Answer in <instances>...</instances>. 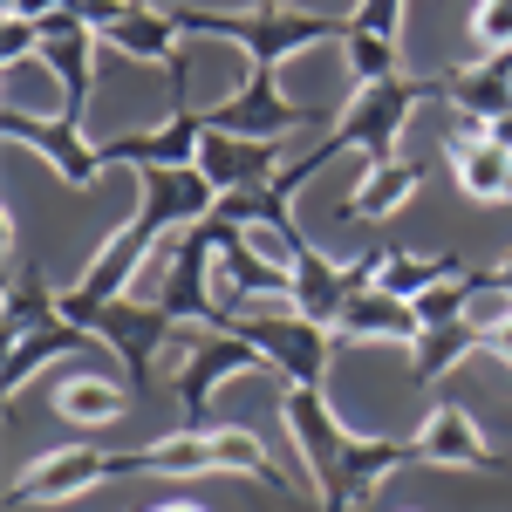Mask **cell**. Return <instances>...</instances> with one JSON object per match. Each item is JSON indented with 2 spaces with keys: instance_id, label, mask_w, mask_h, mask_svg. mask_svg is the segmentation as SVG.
Masks as SVG:
<instances>
[{
  "instance_id": "1",
  "label": "cell",
  "mask_w": 512,
  "mask_h": 512,
  "mask_svg": "<svg viewBox=\"0 0 512 512\" xmlns=\"http://www.w3.org/2000/svg\"><path fill=\"white\" fill-rule=\"evenodd\" d=\"M137 212H130V226H117V233L96 246V260L82 267L76 294H89V301H117L130 280L144 274V260H151V246H164V233H192L198 219H212V205H219V192L205 185V171L198 164H185V171H137Z\"/></svg>"
},
{
  "instance_id": "2",
  "label": "cell",
  "mask_w": 512,
  "mask_h": 512,
  "mask_svg": "<svg viewBox=\"0 0 512 512\" xmlns=\"http://www.w3.org/2000/svg\"><path fill=\"white\" fill-rule=\"evenodd\" d=\"M431 96H444V82L437 76H390V82H369V89H355L349 96V110L335 117V130L321 137L308 158H294V164H280V192L294 198L308 178H315L321 164H335L342 151H362L369 164H390L396 158V137H403V123L417 117Z\"/></svg>"
},
{
  "instance_id": "3",
  "label": "cell",
  "mask_w": 512,
  "mask_h": 512,
  "mask_svg": "<svg viewBox=\"0 0 512 512\" xmlns=\"http://www.w3.org/2000/svg\"><path fill=\"white\" fill-rule=\"evenodd\" d=\"M178 35H219L246 55V69H267L280 76V62H294L301 48H321V41H349V21H328V14H301V7H280V0H260V7H171Z\"/></svg>"
},
{
  "instance_id": "4",
  "label": "cell",
  "mask_w": 512,
  "mask_h": 512,
  "mask_svg": "<svg viewBox=\"0 0 512 512\" xmlns=\"http://www.w3.org/2000/svg\"><path fill=\"white\" fill-rule=\"evenodd\" d=\"M62 315L76 321V328H89V342L117 349V362H123V376H130L137 396L151 390V362H158V349L178 335V321L164 315L158 301H130V294H117V301H89V294H76V287H62Z\"/></svg>"
},
{
  "instance_id": "5",
  "label": "cell",
  "mask_w": 512,
  "mask_h": 512,
  "mask_svg": "<svg viewBox=\"0 0 512 512\" xmlns=\"http://www.w3.org/2000/svg\"><path fill=\"white\" fill-rule=\"evenodd\" d=\"M110 478H151V451H96V444L55 451V458H41L35 472H21L7 485V512L62 506V499H82V492H96Z\"/></svg>"
},
{
  "instance_id": "6",
  "label": "cell",
  "mask_w": 512,
  "mask_h": 512,
  "mask_svg": "<svg viewBox=\"0 0 512 512\" xmlns=\"http://www.w3.org/2000/svg\"><path fill=\"white\" fill-rule=\"evenodd\" d=\"M226 335H246L253 349L267 355V369L287 376V390H328V335L335 328H315V321H301L294 308H280V315H260V308H246V315L226 321Z\"/></svg>"
},
{
  "instance_id": "7",
  "label": "cell",
  "mask_w": 512,
  "mask_h": 512,
  "mask_svg": "<svg viewBox=\"0 0 512 512\" xmlns=\"http://www.w3.org/2000/svg\"><path fill=\"white\" fill-rule=\"evenodd\" d=\"M212 280H219V246H212L205 219H198L185 239H171V267H164V280H158V308L178 321V328L192 321L205 335H226V308H219Z\"/></svg>"
},
{
  "instance_id": "8",
  "label": "cell",
  "mask_w": 512,
  "mask_h": 512,
  "mask_svg": "<svg viewBox=\"0 0 512 512\" xmlns=\"http://www.w3.org/2000/svg\"><path fill=\"white\" fill-rule=\"evenodd\" d=\"M0 130H7V144H21V151H35V158L55 164V178L69 185V192H89L96 178H103V151H96V137L69 117H28V110H0Z\"/></svg>"
},
{
  "instance_id": "9",
  "label": "cell",
  "mask_w": 512,
  "mask_h": 512,
  "mask_svg": "<svg viewBox=\"0 0 512 512\" xmlns=\"http://www.w3.org/2000/svg\"><path fill=\"white\" fill-rule=\"evenodd\" d=\"M376 274H383V253L335 267L328 253L301 246V253H294V294H287V308H294L301 321H315V328H335L355 294H362V287H376Z\"/></svg>"
},
{
  "instance_id": "10",
  "label": "cell",
  "mask_w": 512,
  "mask_h": 512,
  "mask_svg": "<svg viewBox=\"0 0 512 512\" xmlns=\"http://www.w3.org/2000/svg\"><path fill=\"white\" fill-rule=\"evenodd\" d=\"M253 369H267V355L253 349L246 335H205L192 349V362L178 369V431H205V410H212V396L226 390L233 376H253Z\"/></svg>"
},
{
  "instance_id": "11",
  "label": "cell",
  "mask_w": 512,
  "mask_h": 512,
  "mask_svg": "<svg viewBox=\"0 0 512 512\" xmlns=\"http://www.w3.org/2000/svg\"><path fill=\"white\" fill-rule=\"evenodd\" d=\"M301 123H308V110L287 103V96H280V76H267V69H246L233 96L205 110V130H226V137H267V144H280V137L301 130Z\"/></svg>"
},
{
  "instance_id": "12",
  "label": "cell",
  "mask_w": 512,
  "mask_h": 512,
  "mask_svg": "<svg viewBox=\"0 0 512 512\" xmlns=\"http://www.w3.org/2000/svg\"><path fill=\"white\" fill-rule=\"evenodd\" d=\"M410 451H417V465H451V472H506L499 444L478 431V417L465 410V403H437L431 417L410 431Z\"/></svg>"
},
{
  "instance_id": "13",
  "label": "cell",
  "mask_w": 512,
  "mask_h": 512,
  "mask_svg": "<svg viewBox=\"0 0 512 512\" xmlns=\"http://www.w3.org/2000/svg\"><path fill=\"white\" fill-rule=\"evenodd\" d=\"M280 417H287V437H294L301 465H308V478H315V492H328L335 472H342V451H349L355 431H342V417H335L328 390H287Z\"/></svg>"
},
{
  "instance_id": "14",
  "label": "cell",
  "mask_w": 512,
  "mask_h": 512,
  "mask_svg": "<svg viewBox=\"0 0 512 512\" xmlns=\"http://www.w3.org/2000/svg\"><path fill=\"white\" fill-rule=\"evenodd\" d=\"M444 151H451V178H458L465 198H478V205H512V151L485 123L458 117V137H451Z\"/></svg>"
},
{
  "instance_id": "15",
  "label": "cell",
  "mask_w": 512,
  "mask_h": 512,
  "mask_svg": "<svg viewBox=\"0 0 512 512\" xmlns=\"http://www.w3.org/2000/svg\"><path fill=\"white\" fill-rule=\"evenodd\" d=\"M198 171H205V185H212L219 198H226V192H253V185H274V178H280V144L205 130V144H198Z\"/></svg>"
},
{
  "instance_id": "16",
  "label": "cell",
  "mask_w": 512,
  "mask_h": 512,
  "mask_svg": "<svg viewBox=\"0 0 512 512\" xmlns=\"http://www.w3.org/2000/svg\"><path fill=\"white\" fill-rule=\"evenodd\" d=\"M396 465H417V451H410V437H349V451H342V472L335 485L321 492V512H355Z\"/></svg>"
},
{
  "instance_id": "17",
  "label": "cell",
  "mask_w": 512,
  "mask_h": 512,
  "mask_svg": "<svg viewBox=\"0 0 512 512\" xmlns=\"http://www.w3.org/2000/svg\"><path fill=\"white\" fill-rule=\"evenodd\" d=\"M437 82H444V96L458 103V117L465 123H492L512 117V48L506 55H485L478 69H437Z\"/></svg>"
},
{
  "instance_id": "18",
  "label": "cell",
  "mask_w": 512,
  "mask_h": 512,
  "mask_svg": "<svg viewBox=\"0 0 512 512\" xmlns=\"http://www.w3.org/2000/svg\"><path fill=\"white\" fill-rule=\"evenodd\" d=\"M335 335H342V342H417L424 321H417L410 301H396V294H383V287H362L349 308H342Z\"/></svg>"
},
{
  "instance_id": "19",
  "label": "cell",
  "mask_w": 512,
  "mask_h": 512,
  "mask_svg": "<svg viewBox=\"0 0 512 512\" xmlns=\"http://www.w3.org/2000/svg\"><path fill=\"white\" fill-rule=\"evenodd\" d=\"M417 185H424V164H410V158L362 164V185L342 198V219H349V226H362V219H390V212H403V205L417 198Z\"/></svg>"
},
{
  "instance_id": "20",
  "label": "cell",
  "mask_w": 512,
  "mask_h": 512,
  "mask_svg": "<svg viewBox=\"0 0 512 512\" xmlns=\"http://www.w3.org/2000/svg\"><path fill=\"white\" fill-rule=\"evenodd\" d=\"M96 41H110V48H123L130 62H158V69H171L178 62V21H171V7H151V0H137L123 21H110Z\"/></svg>"
},
{
  "instance_id": "21",
  "label": "cell",
  "mask_w": 512,
  "mask_h": 512,
  "mask_svg": "<svg viewBox=\"0 0 512 512\" xmlns=\"http://www.w3.org/2000/svg\"><path fill=\"white\" fill-rule=\"evenodd\" d=\"M76 349H89V328H76L69 315L48 321V328H35V335H21V342H7V369H0L7 396H21L48 362H62V355H76Z\"/></svg>"
},
{
  "instance_id": "22",
  "label": "cell",
  "mask_w": 512,
  "mask_h": 512,
  "mask_svg": "<svg viewBox=\"0 0 512 512\" xmlns=\"http://www.w3.org/2000/svg\"><path fill=\"white\" fill-rule=\"evenodd\" d=\"M212 212H219V219H233V226H246V233H253V226H260V233H274L287 260H294V253L308 246V239H301V226H294V198L280 192V185H253V192H226L219 205H212Z\"/></svg>"
},
{
  "instance_id": "23",
  "label": "cell",
  "mask_w": 512,
  "mask_h": 512,
  "mask_svg": "<svg viewBox=\"0 0 512 512\" xmlns=\"http://www.w3.org/2000/svg\"><path fill=\"white\" fill-rule=\"evenodd\" d=\"M41 62L62 82V117L82 123L89 117V76H96V35L76 28V35H41Z\"/></svg>"
},
{
  "instance_id": "24",
  "label": "cell",
  "mask_w": 512,
  "mask_h": 512,
  "mask_svg": "<svg viewBox=\"0 0 512 512\" xmlns=\"http://www.w3.org/2000/svg\"><path fill=\"white\" fill-rule=\"evenodd\" d=\"M472 349H485V335H478L472 321H451V328H424L417 342H410V383L424 390V383H444L458 362Z\"/></svg>"
},
{
  "instance_id": "25",
  "label": "cell",
  "mask_w": 512,
  "mask_h": 512,
  "mask_svg": "<svg viewBox=\"0 0 512 512\" xmlns=\"http://www.w3.org/2000/svg\"><path fill=\"white\" fill-rule=\"evenodd\" d=\"M48 403H55V417H69L76 431H103V424H117L123 410H130V390L103 383V376H69Z\"/></svg>"
},
{
  "instance_id": "26",
  "label": "cell",
  "mask_w": 512,
  "mask_h": 512,
  "mask_svg": "<svg viewBox=\"0 0 512 512\" xmlns=\"http://www.w3.org/2000/svg\"><path fill=\"white\" fill-rule=\"evenodd\" d=\"M465 274V260L458 253H403V246H390L383 253V274H376V287L383 294H396V301H417V294H431V287H444V280Z\"/></svg>"
},
{
  "instance_id": "27",
  "label": "cell",
  "mask_w": 512,
  "mask_h": 512,
  "mask_svg": "<svg viewBox=\"0 0 512 512\" xmlns=\"http://www.w3.org/2000/svg\"><path fill=\"white\" fill-rule=\"evenodd\" d=\"M212 458H219V472L253 478V485H267V492H280V499H301V485L267 458V444H260L253 431H212Z\"/></svg>"
},
{
  "instance_id": "28",
  "label": "cell",
  "mask_w": 512,
  "mask_h": 512,
  "mask_svg": "<svg viewBox=\"0 0 512 512\" xmlns=\"http://www.w3.org/2000/svg\"><path fill=\"white\" fill-rule=\"evenodd\" d=\"M0 315H7V342H21L48 321H62V287H48L41 274H14L0 294Z\"/></svg>"
},
{
  "instance_id": "29",
  "label": "cell",
  "mask_w": 512,
  "mask_h": 512,
  "mask_svg": "<svg viewBox=\"0 0 512 512\" xmlns=\"http://www.w3.org/2000/svg\"><path fill=\"white\" fill-rule=\"evenodd\" d=\"M151 451V478H205L219 472V458H212V431H171L158 444H144Z\"/></svg>"
},
{
  "instance_id": "30",
  "label": "cell",
  "mask_w": 512,
  "mask_h": 512,
  "mask_svg": "<svg viewBox=\"0 0 512 512\" xmlns=\"http://www.w3.org/2000/svg\"><path fill=\"white\" fill-rule=\"evenodd\" d=\"M349 76H355V89H369V82H390L396 76V41H383V35H362V28H349Z\"/></svg>"
},
{
  "instance_id": "31",
  "label": "cell",
  "mask_w": 512,
  "mask_h": 512,
  "mask_svg": "<svg viewBox=\"0 0 512 512\" xmlns=\"http://www.w3.org/2000/svg\"><path fill=\"white\" fill-rule=\"evenodd\" d=\"M472 48L478 55H506L512 48V0H478L472 7Z\"/></svg>"
},
{
  "instance_id": "32",
  "label": "cell",
  "mask_w": 512,
  "mask_h": 512,
  "mask_svg": "<svg viewBox=\"0 0 512 512\" xmlns=\"http://www.w3.org/2000/svg\"><path fill=\"white\" fill-rule=\"evenodd\" d=\"M349 28H362V35H383V41H396V35H403V0H355Z\"/></svg>"
},
{
  "instance_id": "33",
  "label": "cell",
  "mask_w": 512,
  "mask_h": 512,
  "mask_svg": "<svg viewBox=\"0 0 512 512\" xmlns=\"http://www.w3.org/2000/svg\"><path fill=\"white\" fill-rule=\"evenodd\" d=\"M130 7H137V0H69L62 14H69L76 28H89V35H103L110 21H123V14H130Z\"/></svg>"
},
{
  "instance_id": "34",
  "label": "cell",
  "mask_w": 512,
  "mask_h": 512,
  "mask_svg": "<svg viewBox=\"0 0 512 512\" xmlns=\"http://www.w3.org/2000/svg\"><path fill=\"white\" fill-rule=\"evenodd\" d=\"M28 55H41V28L35 21H0V62L21 69Z\"/></svg>"
},
{
  "instance_id": "35",
  "label": "cell",
  "mask_w": 512,
  "mask_h": 512,
  "mask_svg": "<svg viewBox=\"0 0 512 512\" xmlns=\"http://www.w3.org/2000/svg\"><path fill=\"white\" fill-rule=\"evenodd\" d=\"M62 7H69V0H0V21H55V14H62Z\"/></svg>"
},
{
  "instance_id": "36",
  "label": "cell",
  "mask_w": 512,
  "mask_h": 512,
  "mask_svg": "<svg viewBox=\"0 0 512 512\" xmlns=\"http://www.w3.org/2000/svg\"><path fill=\"white\" fill-rule=\"evenodd\" d=\"M485 349H492V355H499V362H506V369H512V321H506V328H499V335H492V342H485Z\"/></svg>"
},
{
  "instance_id": "37",
  "label": "cell",
  "mask_w": 512,
  "mask_h": 512,
  "mask_svg": "<svg viewBox=\"0 0 512 512\" xmlns=\"http://www.w3.org/2000/svg\"><path fill=\"white\" fill-rule=\"evenodd\" d=\"M492 287H499V294L512 301V260H499V267H492Z\"/></svg>"
},
{
  "instance_id": "38",
  "label": "cell",
  "mask_w": 512,
  "mask_h": 512,
  "mask_svg": "<svg viewBox=\"0 0 512 512\" xmlns=\"http://www.w3.org/2000/svg\"><path fill=\"white\" fill-rule=\"evenodd\" d=\"M151 512H205V506H192V499H171V506H151Z\"/></svg>"
},
{
  "instance_id": "39",
  "label": "cell",
  "mask_w": 512,
  "mask_h": 512,
  "mask_svg": "<svg viewBox=\"0 0 512 512\" xmlns=\"http://www.w3.org/2000/svg\"><path fill=\"white\" fill-rule=\"evenodd\" d=\"M280 7H294V0H280Z\"/></svg>"
},
{
  "instance_id": "40",
  "label": "cell",
  "mask_w": 512,
  "mask_h": 512,
  "mask_svg": "<svg viewBox=\"0 0 512 512\" xmlns=\"http://www.w3.org/2000/svg\"><path fill=\"white\" fill-rule=\"evenodd\" d=\"M403 512H417V506H403Z\"/></svg>"
}]
</instances>
